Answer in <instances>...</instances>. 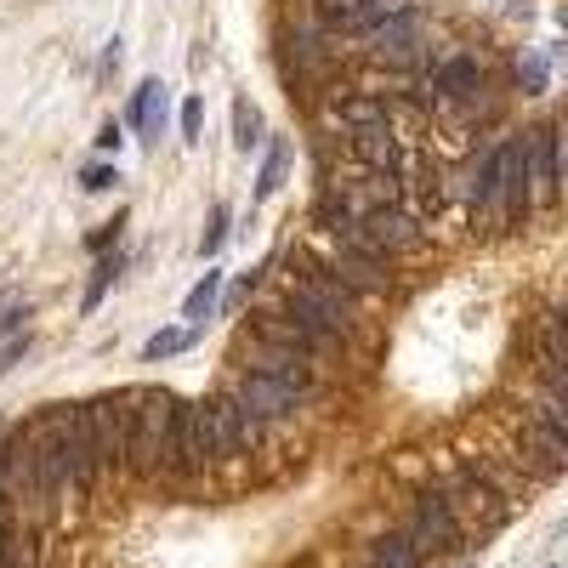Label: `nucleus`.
Returning <instances> with one entry per match:
<instances>
[{"instance_id": "obj_2", "label": "nucleus", "mask_w": 568, "mask_h": 568, "mask_svg": "<svg viewBox=\"0 0 568 568\" xmlns=\"http://www.w3.org/2000/svg\"><path fill=\"white\" fill-rule=\"evenodd\" d=\"M284 307L302 313L307 324L329 329V336H347L353 329V291L347 284H336L324 273V262H302V273H291V291H284Z\"/></svg>"}, {"instance_id": "obj_29", "label": "nucleus", "mask_w": 568, "mask_h": 568, "mask_svg": "<svg viewBox=\"0 0 568 568\" xmlns=\"http://www.w3.org/2000/svg\"><path fill=\"white\" fill-rule=\"evenodd\" d=\"M120 227H125V211H114V222H103V227H91V233H85V245L103 256V251H109V245L120 240Z\"/></svg>"}, {"instance_id": "obj_11", "label": "nucleus", "mask_w": 568, "mask_h": 568, "mask_svg": "<svg viewBox=\"0 0 568 568\" xmlns=\"http://www.w3.org/2000/svg\"><path fill=\"white\" fill-rule=\"evenodd\" d=\"M227 393H233V404H240L256 426H267V420H284V415H296V393L291 387H278V382H267V375H251V369H240L227 382Z\"/></svg>"}, {"instance_id": "obj_13", "label": "nucleus", "mask_w": 568, "mask_h": 568, "mask_svg": "<svg viewBox=\"0 0 568 568\" xmlns=\"http://www.w3.org/2000/svg\"><path fill=\"white\" fill-rule=\"evenodd\" d=\"M324 125L342 136H364V131H387V103L369 98V91H336L324 103Z\"/></svg>"}, {"instance_id": "obj_20", "label": "nucleus", "mask_w": 568, "mask_h": 568, "mask_svg": "<svg viewBox=\"0 0 568 568\" xmlns=\"http://www.w3.org/2000/svg\"><path fill=\"white\" fill-rule=\"evenodd\" d=\"M364 568H426V557L404 535H369L364 540Z\"/></svg>"}, {"instance_id": "obj_14", "label": "nucleus", "mask_w": 568, "mask_h": 568, "mask_svg": "<svg viewBox=\"0 0 568 568\" xmlns=\"http://www.w3.org/2000/svg\"><path fill=\"white\" fill-rule=\"evenodd\" d=\"M529 182H535V205H551L562 194V136H557V125H540L529 136Z\"/></svg>"}, {"instance_id": "obj_12", "label": "nucleus", "mask_w": 568, "mask_h": 568, "mask_svg": "<svg viewBox=\"0 0 568 568\" xmlns=\"http://www.w3.org/2000/svg\"><path fill=\"white\" fill-rule=\"evenodd\" d=\"M369 40V52L375 58H387V63H409L415 58V45H420V18L409 7H393V12H375V23L364 29Z\"/></svg>"}, {"instance_id": "obj_24", "label": "nucleus", "mask_w": 568, "mask_h": 568, "mask_svg": "<svg viewBox=\"0 0 568 568\" xmlns=\"http://www.w3.org/2000/svg\"><path fill=\"white\" fill-rule=\"evenodd\" d=\"M262 109L251 103V98H233V149L240 154H251V149H262Z\"/></svg>"}, {"instance_id": "obj_23", "label": "nucleus", "mask_w": 568, "mask_h": 568, "mask_svg": "<svg viewBox=\"0 0 568 568\" xmlns=\"http://www.w3.org/2000/svg\"><path fill=\"white\" fill-rule=\"evenodd\" d=\"M194 336H200V329H187V324H165V329H154V336L142 342V364H160V358L187 353V347H194Z\"/></svg>"}, {"instance_id": "obj_33", "label": "nucleus", "mask_w": 568, "mask_h": 568, "mask_svg": "<svg viewBox=\"0 0 568 568\" xmlns=\"http://www.w3.org/2000/svg\"><path fill=\"white\" fill-rule=\"evenodd\" d=\"M120 142H125V136H120V120H109V125L98 131V149H120Z\"/></svg>"}, {"instance_id": "obj_22", "label": "nucleus", "mask_w": 568, "mask_h": 568, "mask_svg": "<svg viewBox=\"0 0 568 568\" xmlns=\"http://www.w3.org/2000/svg\"><path fill=\"white\" fill-rule=\"evenodd\" d=\"M216 296H222V273L216 267H205V278L187 291V302H182V318H187V329H200L211 313H216Z\"/></svg>"}, {"instance_id": "obj_26", "label": "nucleus", "mask_w": 568, "mask_h": 568, "mask_svg": "<svg viewBox=\"0 0 568 568\" xmlns=\"http://www.w3.org/2000/svg\"><path fill=\"white\" fill-rule=\"evenodd\" d=\"M222 240H227V205H211V216H205V233H200V256L211 262V256L222 251Z\"/></svg>"}, {"instance_id": "obj_5", "label": "nucleus", "mask_w": 568, "mask_h": 568, "mask_svg": "<svg viewBox=\"0 0 568 568\" xmlns=\"http://www.w3.org/2000/svg\"><path fill=\"white\" fill-rule=\"evenodd\" d=\"M251 336H262V342H273V347H291V353H302L307 364H324V358H336V353H342V336H329V329L307 324V318L291 313V307H267V313H256Z\"/></svg>"}, {"instance_id": "obj_15", "label": "nucleus", "mask_w": 568, "mask_h": 568, "mask_svg": "<svg viewBox=\"0 0 568 568\" xmlns=\"http://www.w3.org/2000/svg\"><path fill=\"white\" fill-rule=\"evenodd\" d=\"M524 460H535L540 478H562V471H568V433L524 415Z\"/></svg>"}, {"instance_id": "obj_32", "label": "nucleus", "mask_w": 568, "mask_h": 568, "mask_svg": "<svg viewBox=\"0 0 568 568\" xmlns=\"http://www.w3.org/2000/svg\"><path fill=\"white\" fill-rule=\"evenodd\" d=\"M517 74H524V85H529V91H540V85H546V58H529Z\"/></svg>"}, {"instance_id": "obj_17", "label": "nucleus", "mask_w": 568, "mask_h": 568, "mask_svg": "<svg viewBox=\"0 0 568 568\" xmlns=\"http://www.w3.org/2000/svg\"><path fill=\"white\" fill-rule=\"evenodd\" d=\"M433 91H438L444 103H471V98L484 91V69H478V58H449V63H438Z\"/></svg>"}, {"instance_id": "obj_31", "label": "nucleus", "mask_w": 568, "mask_h": 568, "mask_svg": "<svg viewBox=\"0 0 568 568\" xmlns=\"http://www.w3.org/2000/svg\"><path fill=\"white\" fill-rule=\"evenodd\" d=\"M23 353H29V329H18V336H12L7 347H0V375H7V369H12Z\"/></svg>"}, {"instance_id": "obj_8", "label": "nucleus", "mask_w": 568, "mask_h": 568, "mask_svg": "<svg viewBox=\"0 0 568 568\" xmlns=\"http://www.w3.org/2000/svg\"><path fill=\"white\" fill-rule=\"evenodd\" d=\"M324 273L336 278V284H347V291L358 296H382L387 284H393V273H387V256H375L369 245H358V240H336V251L324 256Z\"/></svg>"}, {"instance_id": "obj_25", "label": "nucleus", "mask_w": 568, "mask_h": 568, "mask_svg": "<svg viewBox=\"0 0 568 568\" xmlns=\"http://www.w3.org/2000/svg\"><path fill=\"white\" fill-rule=\"evenodd\" d=\"M284 171H291V149L273 136L267 142V154H262V171H256V200H273L278 187H284Z\"/></svg>"}, {"instance_id": "obj_1", "label": "nucleus", "mask_w": 568, "mask_h": 568, "mask_svg": "<svg viewBox=\"0 0 568 568\" xmlns=\"http://www.w3.org/2000/svg\"><path fill=\"white\" fill-rule=\"evenodd\" d=\"M471 216H489L495 227H517L535 211V182H529V136H506L471 165Z\"/></svg>"}, {"instance_id": "obj_18", "label": "nucleus", "mask_w": 568, "mask_h": 568, "mask_svg": "<svg viewBox=\"0 0 568 568\" xmlns=\"http://www.w3.org/2000/svg\"><path fill=\"white\" fill-rule=\"evenodd\" d=\"M540 382L546 393L568 398V369H562V318L546 313V329H540Z\"/></svg>"}, {"instance_id": "obj_9", "label": "nucleus", "mask_w": 568, "mask_h": 568, "mask_svg": "<svg viewBox=\"0 0 568 568\" xmlns=\"http://www.w3.org/2000/svg\"><path fill=\"white\" fill-rule=\"evenodd\" d=\"M438 495L455 506V517H460V524H478V529H495L500 524V517H506V500L478 478V471H471V466H455L449 471V478L438 484Z\"/></svg>"}, {"instance_id": "obj_35", "label": "nucleus", "mask_w": 568, "mask_h": 568, "mask_svg": "<svg viewBox=\"0 0 568 568\" xmlns=\"http://www.w3.org/2000/svg\"><path fill=\"white\" fill-rule=\"evenodd\" d=\"M12 529V500H7V489H0V535Z\"/></svg>"}, {"instance_id": "obj_7", "label": "nucleus", "mask_w": 568, "mask_h": 568, "mask_svg": "<svg viewBox=\"0 0 568 568\" xmlns=\"http://www.w3.org/2000/svg\"><path fill=\"white\" fill-rule=\"evenodd\" d=\"M347 240L369 245L375 256H398V251H415V245H420V227H415V216L398 211V205H369V211H358V222H353Z\"/></svg>"}, {"instance_id": "obj_3", "label": "nucleus", "mask_w": 568, "mask_h": 568, "mask_svg": "<svg viewBox=\"0 0 568 568\" xmlns=\"http://www.w3.org/2000/svg\"><path fill=\"white\" fill-rule=\"evenodd\" d=\"M420 557H455L466 546V524L455 517V506L438 495V484L415 489V500L404 506V529H398Z\"/></svg>"}, {"instance_id": "obj_6", "label": "nucleus", "mask_w": 568, "mask_h": 568, "mask_svg": "<svg viewBox=\"0 0 568 568\" xmlns=\"http://www.w3.org/2000/svg\"><path fill=\"white\" fill-rule=\"evenodd\" d=\"M240 369L267 375V382L291 387L296 398H307V393H313V364H307L302 353H291V347H273V342H262V336H245V342H240Z\"/></svg>"}, {"instance_id": "obj_19", "label": "nucleus", "mask_w": 568, "mask_h": 568, "mask_svg": "<svg viewBox=\"0 0 568 568\" xmlns=\"http://www.w3.org/2000/svg\"><path fill=\"white\" fill-rule=\"evenodd\" d=\"M375 12H382V0H318L324 29H336V34H364Z\"/></svg>"}, {"instance_id": "obj_10", "label": "nucleus", "mask_w": 568, "mask_h": 568, "mask_svg": "<svg viewBox=\"0 0 568 568\" xmlns=\"http://www.w3.org/2000/svg\"><path fill=\"white\" fill-rule=\"evenodd\" d=\"M80 415H85L91 449H98V466L125 471V404H120V393H103V398L80 404Z\"/></svg>"}, {"instance_id": "obj_4", "label": "nucleus", "mask_w": 568, "mask_h": 568, "mask_svg": "<svg viewBox=\"0 0 568 568\" xmlns=\"http://www.w3.org/2000/svg\"><path fill=\"white\" fill-rule=\"evenodd\" d=\"M194 415H200V438H205V455H211V460H233V455H245V449L262 438V426H256L240 404H233V393L200 398Z\"/></svg>"}, {"instance_id": "obj_27", "label": "nucleus", "mask_w": 568, "mask_h": 568, "mask_svg": "<svg viewBox=\"0 0 568 568\" xmlns=\"http://www.w3.org/2000/svg\"><path fill=\"white\" fill-rule=\"evenodd\" d=\"M114 182H120L114 165H85V171H80V187H85V194H109Z\"/></svg>"}, {"instance_id": "obj_34", "label": "nucleus", "mask_w": 568, "mask_h": 568, "mask_svg": "<svg viewBox=\"0 0 568 568\" xmlns=\"http://www.w3.org/2000/svg\"><path fill=\"white\" fill-rule=\"evenodd\" d=\"M262 273H267V267H251V273H240V284H233V291H240V296H245V291H251V284H262Z\"/></svg>"}, {"instance_id": "obj_36", "label": "nucleus", "mask_w": 568, "mask_h": 568, "mask_svg": "<svg viewBox=\"0 0 568 568\" xmlns=\"http://www.w3.org/2000/svg\"><path fill=\"white\" fill-rule=\"evenodd\" d=\"M0 433H7V426H0Z\"/></svg>"}, {"instance_id": "obj_16", "label": "nucleus", "mask_w": 568, "mask_h": 568, "mask_svg": "<svg viewBox=\"0 0 568 568\" xmlns=\"http://www.w3.org/2000/svg\"><path fill=\"white\" fill-rule=\"evenodd\" d=\"M125 125L136 131V142H160V131H165V85H160V80H142V85L131 91Z\"/></svg>"}, {"instance_id": "obj_28", "label": "nucleus", "mask_w": 568, "mask_h": 568, "mask_svg": "<svg viewBox=\"0 0 568 568\" xmlns=\"http://www.w3.org/2000/svg\"><path fill=\"white\" fill-rule=\"evenodd\" d=\"M200 136H205V103L187 98L182 103V142H200Z\"/></svg>"}, {"instance_id": "obj_30", "label": "nucleus", "mask_w": 568, "mask_h": 568, "mask_svg": "<svg viewBox=\"0 0 568 568\" xmlns=\"http://www.w3.org/2000/svg\"><path fill=\"white\" fill-rule=\"evenodd\" d=\"M23 318H29V302H7V307H0V336H18Z\"/></svg>"}, {"instance_id": "obj_21", "label": "nucleus", "mask_w": 568, "mask_h": 568, "mask_svg": "<svg viewBox=\"0 0 568 568\" xmlns=\"http://www.w3.org/2000/svg\"><path fill=\"white\" fill-rule=\"evenodd\" d=\"M125 273V256L120 251H103L98 256V267H91V284H85V296H80V313H98L103 307V296L114 291V278Z\"/></svg>"}]
</instances>
